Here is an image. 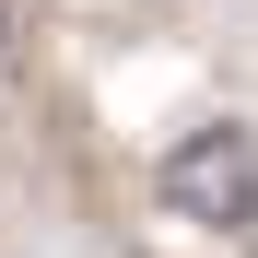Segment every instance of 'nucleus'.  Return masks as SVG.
Wrapping results in <instances>:
<instances>
[{
	"label": "nucleus",
	"mask_w": 258,
	"mask_h": 258,
	"mask_svg": "<svg viewBox=\"0 0 258 258\" xmlns=\"http://www.w3.org/2000/svg\"><path fill=\"white\" fill-rule=\"evenodd\" d=\"M0 47H12V0H0Z\"/></svg>",
	"instance_id": "obj_2"
},
{
	"label": "nucleus",
	"mask_w": 258,
	"mask_h": 258,
	"mask_svg": "<svg viewBox=\"0 0 258 258\" xmlns=\"http://www.w3.org/2000/svg\"><path fill=\"white\" fill-rule=\"evenodd\" d=\"M153 200L200 235H258V129L246 117H200L153 153Z\"/></svg>",
	"instance_id": "obj_1"
}]
</instances>
